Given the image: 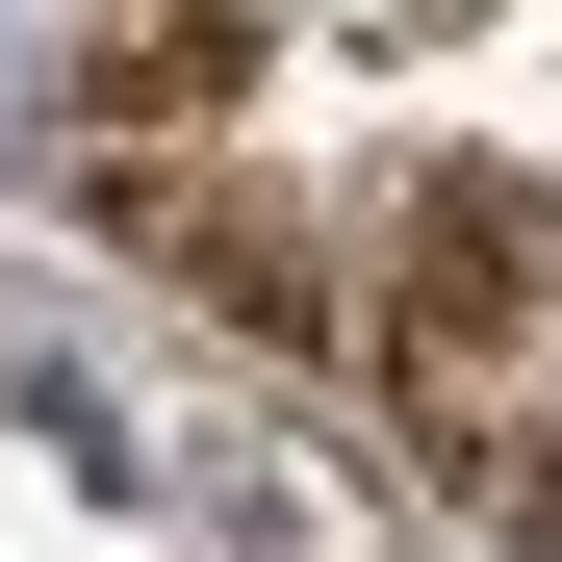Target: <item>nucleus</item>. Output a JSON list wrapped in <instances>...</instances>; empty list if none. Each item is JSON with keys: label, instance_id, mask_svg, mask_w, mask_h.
Returning <instances> with one entry per match:
<instances>
[{"label": "nucleus", "instance_id": "f257e3e1", "mask_svg": "<svg viewBox=\"0 0 562 562\" xmlns=\"http://www.w3.org/2000/svg\"><path fill=\"white\" fill-rule=\"evenodd\" d=\"M384 281H409V333H537V307H562V205H512V179H435V205L384 231Z\"/></svg>", "mask_w": 562, "mask_h": 562}]
</instances>
